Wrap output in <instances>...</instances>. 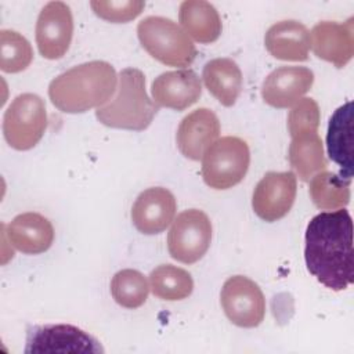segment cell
<instances>
[{
	"mask_svg": "<svg viewBox=\"0 0 354 354\" xmlns=\"http://www.w3.org/2000/svg\"><path fill=\"white\" fill-rule=\"evenodd\" d=\"M350 180L332 171H319L311 177L310 196L321 210H337L350 202Z\"/></svg>",
	"mask_w": 354,
	"mask_h": 354,
	"instance_id": "603a6c76",
	"label": "cell"
},
{
	"mask_svg": "<svg viewBox=\"0 0 354 354\" xmlns=\"http://www.w3.org/2000/svg\"><path fill=\"white\" fill-rule=\"evenodd\" d=\"M178 19L184 32L199 43H213L221 33L217 10L205 0H185L180 4Z\"/></svg>",
	"mask_w": 354,
	"mask_h": 354,
	"instance_id": "44dd1931",
	"label": "cell"
},
{
	"mask_svg": "<svg viewBox=\"0 0 354 354\" xmlns=\"http://www.w3.org/2000/svg\"><path fill=\"white\" fill-rule=\"evenodd\" d=\"M220 303L227 318L236 326H259L266 315V299L260 286L248 277H230L220 293Z\"/></svg>",
	"mask_w": 354,
	"mask_h": 354,
	"instance_id": "ba28073f",
	"label": "cell"
},
{
	"mask_svg": "<svg viewBox=\"0 0 354 354\" xmlns=\"http://www.w3.org/2000/svg\"><path fill=\"white\" fill-rule=\"evenodd\" d=\"M149 288L152 293L167 301L187 299L194 290V281L188 271L184 268L162 264L149 274Z\"/></svg>",
	"mask_w": 354,
	"mask_h": 354,
	"instance_id": "cb8c5ba5",
	"label": "cell"
},
{
	"mask_svg": "<svg viewBox=\"0 0 354 354\" xmlns=\"http://www.w3.org/2000/svg\"><path fill=\"white\" fill-rule=\"evenodd\" d=\"M73 36V18L68 4L47 3L36 22V44L41 57L58 59L69 50Z\"/></svg>",
	"mask_w": 354,
	"mask_h": 354,
	"instance_id": "30bf717a",
	"label": "cell"
},
{
	"mask_svg": "<svg viewBox=\"0 0 354 354\" xmlns=\"http://www.w3.org/2000/svg\"><path fill=\"white\" fill-rule=\"evenodd\" d=\"M202 79L209 93L224 106H232L242 91V72L231 58H214L206 62Z\"/></svg>",
	"mask_w": 354,
	"mask_h": 354,
	"instance_id": "ffe728a7",
	"label": "cell"
},
{
	"mask_svg": "<svg viewBox=\"0 0 354 354\" xmlns=\"http://www.w3.org/2000/svg\"><path fill=\"white\" fill-rule=\"evenodd\" d=\"M319 106L313 98H300L288 115V130L290 137L303 133H315L319 126Z\"/></svg>",
	"mask_w": 354,
	"mask_h": 354,
	"instance_id": "4316f807",
	"label": "cell"
},
{
	"mask_svg": "<svg viewBox=\"0 0 354 354\" xmlns=\"http://www.w3.org/2000/svg\"><path fill=\"white\" fill-rule=\"evenodd\" d=\"M144 1L140 0H122V1H102V0H94L90 1V7L93 8L94 14L100 18L115 22V24H123L134 19L138 17L144 10Z\"/></svg>",
	"mask_w": 354,
	"mask_h": 354,
	"instance_id": "83f0119b",
	"label": "cell"
},
{
	"mask_svg": "<svg viewBox=\"0 0 354 354\" xmlns=\"http://www.w3.org/2000/svg\"><path fill=\"white\" fill-rule=\"evenodd\" d=\"M47 127L46 104L37 94L17 95L3 118V134L7 144L17 151L33 148Z\"/></svg>",
	"mask_w": 354,
	"mask_h": 354,
	"instance_id": "8992f818",
	"label": "cell"
},
{
	"mask_svg": "<svg viewBox=\"0 0 354 354\" xmlns=\"http://www.w3.org/2000/svg\"><path fill=\"white\" fill-rule=\"evenodd\" d=\"M264 44L267 51L277 59L306 61L310 50V33L299 21H279L267 30Z\"/></svg>",
	"mask_w": 354,
	"mask_h": 354,
	"instance_id": "d6986e66",
	"label": "cell"
},
{
	"mask_svg": "<svg viewBox=\"0 0 354 354\" xmlns=\"http://www.w3.org/2000/svg\"><path fill=\"white\" fill-rule=\"evenodd\" d=\"M10 243L25 254H40L50 249L54 241L51 221L33 212L15 216L7 225Z\"/></svg>",
	"mask_w": 354,
	"mask_h": 354,
	"instance_id": "e0dca14e",
	"label": "cell"
},
{
	"mask_svg": "<svg viewBox=\"0 0 354 354\" xmlns=\"http://www.w3.org/2000/svg\"><path fill=\"white\" fill-rule=\"evenodd\" d=\"M26 353L59 351V353H102L100 343L73 325L33 326L28 332Z\"/></svg>",
	"mask_w": 354,
	"mask_h": 354,
	"instance_id": "8fae6325",
	"label": "cell"
},
{
	"mask_svg": "<svg viewBox=\"0 0 354 354\" xmlns=\"http://www.w3.org/2000/svg\"><path fill=\"white\" fill-rule=\"evenodd\" d=\"M296 191L297 178L293 171H268L253 191L252 207L261 220L277 221L292 209Z\"/></svg>",
	"mask_w": 354,
	"mask_h": 354,
	"instance_id": "9c48e42d",
	"label": "cell"
},
{
	"mask_svg": "<svg viewBox=\"0 0 354 354\" xmlns=\"http://www.w3.org/2000/svg\"><path fill=\"white\" fill-rule=\"evenodd\" d=\"M304 241V260L311 275L332 290L353 283V220L344 207L314 216Z\"/></svg>",
	"mask_w": 354,
	"mask_h": 354,
	"instance_id": "6da1fadb",
	"label": "cell"
},
{
	"mask_svg": "<svg viewBox=\"0 0 354 354\" xmlns=\"http://www.w3.org/2000/svg\"><path fill=\"white\" fill-rule=\"evenodd\" d=\"M33 58L30 43L18 32L0 30V68L7 73L25 71Z\"/></svg>",
	"mask_w": 354,
	"mask_h": 354,
	"instance_id": "484cf974",
	"label": "cell"
},
{
	"mask_svg": "<svg viewBox=\"0 0 354 354\" xmlns=\"http://www.w3.org/2000/svg\"><path fill=\"white\" fill-rule=\"evenodd\" d=\"M109 102L97 108L95 118L104 126L123 130H145L159 111L145 90V76L137 68H126L119 73V86Z\"/></svg>",
	"mask_w": 354,
	"mask_h": 354,
	"instance_id": "3957f363",
	"label": "cell"
},
{
	"mask_svg": "<svg viewBox=\"0 0 354 354\" xmlns=\"http://www.w3.org/2000/svg\"><path fill=\"white\" fill-rule=\"evenodd\" d=\"M288 156L290 166L301 181H308L326 167L322 140L317 131L292 137Z\"/></svg>",
	"mask_w": 354,
	"mask_h": 354,
	"instance_id": "7402d4cb",
	"label": "cell"
},
{
	"mask_svg": "<svg viewBox=\"0 0 354 354\" xmlns=\"http://www.w3.org/2000/svg\"><path fill=\"white\" fill-rule=\"evenodd\" d=\"M137 36L147 53L165 65L185 68L196 57V48L188 35L169 18H144L137 26Z\"/></svg>",
	"mask_w": 354,
	"mask_h": 354,
	"instance_id": "277c9868",
	"label": "cell"
},
{
	"mask_svg": "<svg viewBox=\"0 0 354 354\" xmlns=\"http://www.w3.org/2000/svg\"><path fill=\"white\" fill-rule=\"evenodd\" d=\"M212 241V223L206 213L198 209L184 210L173 221L167 235L170 256L184 264L199 261Z\"/></svg>",
	"mask_w": 354,
	"mask_h": 354,
	"instance_id": "52a82bcc",
	"label": "cell"
},
{
	"mask_svg": "<svg viewBox=\"0 0 354 354\" xmlns=\"http://www.w3.org/2000/svg\"><path fill=\"white\" fill-rule=\"evenodd\" d=\"M148 281L137 270H120L111 281V295L113 300L124 308L141 307L148 299Z\"/></svg>",
	"mask_w": 354,
	"mask_h": 354,
	"instance_id": "d4e9b609",
	"label": "cell"
},
{
	"mask_svg": "<svg viewBox=\"0 0 354 354\" xmlns=\"http://www.w3.org/2000/svg\"><path fill=\"white\" fill-rule=\"evenodd\" d=\"M218 136L220 122L216 113L207 108H198L181 120L176 141L185 158L199 160Z\"/></svg>",
	"mask_w": 354,
	"mask_h": 354,
	"instance_id": "9a60e30c",
	"label": "cell"
},
{
	"mask_svg": "<svg viewBox=\"0 0 354 354\" xmlns=\"http://www.w3.org/2000/svg\"><path fill=\"white\" fill-rule=\"evenodd\" d=\"M116 72L109 62L90 61L53 79L48 97L65 113H83L106 104L116 90Z\"/></svg>",
	"mask_w": 354,
	"mask_h": 354,
	"instance_id": "7a4b0ae2",
	"label": "cell"
},
{
	"mask_svg": "<svg viewBox=\"0 0 354 354\" xmlns=\"http://www.w3.org/2000/svg\"><path fill=\"white\" fill-rule=\"evenodd\" d=\"M314 83V73L306 66H279L267 75L261 84V97L274 108L295 105Z\"/></svg>",
	"mask_w": 354,
	"mask_h": 354,
	"instance_id": "4fadbf2b",
	"label": "cell"
},
{
	"mask_svg": "<svg viewBox=\"0 0 354 354\" xmlns=\"http://www.w3.org/2000/svg\"><path fill=\"white\" fill-rule=\"evenodd\" d=\"M354 19L347 22L322 21L310 33V47L314 54L336 68H343L354 54Z\"/></svg>",
	"mask_w": 354,
	"mask_h": 354,
	"instance_id": "7c38bea8",
	"label": "cell"
},
{
	"mask_svg": "<svg viewBox=\"0 0 354 354\" xmlns=\"http://www.w3.org/2000/svg\"><path fill=\"white\" fill-rule=\"evenodd\" d=\"M152 97L159 106L184 111L194 105L201 94L199 76L191 69H177L160 73L152 82Z\"/></svg>",
	"mask_w": 354,
	"mask_h": 354,
	"instance_id": "2e32d148",
	"label": "cell"
},
{
	"mask_svg": "<svg viewBox=\"0 0 354 354\" xmlns=\"http://www.w3.org/2000/svg\"><path fill=\"white\" fill-rule=\"evenodd\" d=\"M250 151L239 137L216 140L202 156V177L214 189H228L239 184L248 173Z\"/></svg>",
	"mask_w": 354,
	"mask_h": 354,
	"instance_id": "5b68a950",
	"label": "cell"
},
{
	"mask_svg": "<svg viewBox=\"0 0 354 354\" xmlns=\"http://www.w3.org/2000/svg\"><path fill=\"white\" fill-rule=\"evenodd\" d=\"M353 104L346 102L329 119L326 149L332 162L340 167L342 178H353Z\"/></svg>",
	"mask_w": 354,
	"mask_h": 354,
	"instance_id": "ac0fdd59",
	"label": "cell"
},
{
	"mask_svg": "<svg viewBox=\"0 0 354 354\" xmlns=\"http://www.w3.org/2000/svg\"><path fill=\"white\" fill-rule=\"evenodd\" d=\"M176 209V198L169 189L152 187L137 196L131 207V221L145 235L159 234L173 221Z\"/></svg>",
	"mask_w": 354,
	"mask_h": 354,
	"instance_id": "5bb4252c",
	"label": "cell"
}]
</instances>
